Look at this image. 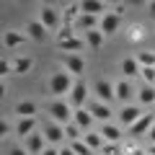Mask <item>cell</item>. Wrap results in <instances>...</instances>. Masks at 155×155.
<instances>
[{"mask_svg":"<svg viewBox=\"0 0 155 155\" xmlns=\"http://www.w3.org/2000/svg\"><path fill=\"white\" fill-rule=\"evenodd\" d=\"M47 114H49V119H52V122H57V124H62V127H67V124H72L75 109L70 106V101L52 98L49 104H47Z\"/></svg>","mask_w":155,"mask_h":155,"instance_id":"cell-1","label":"cell"},{"mask_svg":"<svg viewBox=\"0 0 155 155\" xmlns=\"http://www.w3.org/2000/svg\"><path fill=\"white\" fill-rule=\"evenodd\" d=\"M72 85H75V75H72V72H67V70L52 72V78H49V93L54 96V98H62L65 93H70Z\"/></svg>","mask_w":155,"mask_h":155,"instance_id":"cell-2","label":"cell"},{"mask_svg":"<svg viewBox=\"0 0 155 155\" xmlns=\"http://www.w3.org/2000/svg\"><path fill=\"white\" fill-rule=\"evenodd\" d=\"M88 93H91V88L85 85V80H83V78H78L75 85H72V91H70V106H72V109H83Z\"/></svg>","mask_w":155,"mask_h":155,"instance_id":"cell-3","label":"cell"},{"mask_svg":"<svg viewBox=\"0 0 155 155\" xmlns=\"http://www.w3.org/2000/svg\"><path fill=\"white\" fill-rule=\"evenodd\" d=\"M41 132H44V137H47V142L52 145V147H57V145L65 140V127L62 124H57V122H44V127H41Z\"/></svg>","mask_w":155,"mask_h":155,"instance_id":"cell-4","label":"cell"},{"mask_svg":"<svg viewBox=\"0 0 155 155\" xmlns=\"http://www.w3.org/2000/svg\"><path fill=\"white\" fill-rule=\"evenodd\" d=\"M137 119H142V109H140V106L129 104V106H122V109H119V124H122V127L129 129Z\"/></svg>","mask_w":155,"mask_h":155,"instance_id":"cell-5","label":"cell"},{"mask_svg":"<svg viewBox=\"0 0 155 155\" xmlns=\"http://www.w3.org/2000/svg\"><path fill=\"white\" fill-rule=\"evenodd\" d=\"M153 127H155V114H142V119H137V122L129 127V137H142V134H147Z\"/></svg>","mask_w":155,"mask_h":155,"instance_id":"cell-6","label":"cell"},{"mask_svg":"<svg viewBox=\"0 0 155 155\" xmlns=\"http://www.w3.org/2000/svg\"><path fill=\"white\" fill-rule=\"evenodd\" d=\"M39 21L44 23L47 31H52V28L60 26V13H57L54 5H41V11H39Z\"/></svg>","mask_w":155,"mask_h":155,"instance_id":"cell-7","label":"cell"},{"mask_svg":"<svg viewBox=\"0 0 155 155\" xmlns=\"http://www.w3.org/2000/svg\"><path fill=\"white\" fill-rule=\"evenodd\" d=\"M47 147H49V142H47L44 132H39V129H36L31 137H26V150H28L31 155H41Z\"/></svg>","mask_w":155,"mask_h":155,"instance_id":"cell-8","label":"cell"},{"mask_svg":"<svg viewBox=\"0 0 155 155\" xmlns=\"http://www.w3.org/2000/svg\"><path fill=\"white\" fill-rule=\"evenodd\" d=\"M60 60H62V65H65V70L72 72V75H83L85 72V60L80 54H62Z\"/></svg>","mask_w":155,"mask_h":155,"instance_id":"cell-9","label":"cell"},{"mask_svg":"<svg viewBox=\"0 0 155 155\" xmlns=\"http://www.w3.org/2000/svg\"><path fill=\"white\" fill-rule=\"evenodd\" d=\"M114 91H116V101H122V106H129V101H132V96H134V88H132V83H129L127 78L116 80Z\"/></svg>","mask_w":155,"mask_h":155,"instance_id":"cell-10","label":"cell"},{"mask_svg":"<svg viewBox=\"0 0 155 155\" xmlns=\"http://www.w3.org/2000/svg\"><path fill=\"white\" fill-rule=\"evenodd\" d=\"M119 26H122V16H116L114 11H109L104 18H101V31H104V36H111V34L119 31Z\"/></svg>","mask_w":155,"mask_h":155,"instance_id":"cell-11","label":"cell"},{"mask_svg":"<svg viewBox=\"0 0 155 155\" xmlns=\"http://www.w3.org/2000/svg\"><path fill=\"white\" fill-rule=\"evenodd\" d=\"M93 93L98 96V101H104V104L116 101V91H114V85H111L109 80H98V83L93 85Z\"/></svg>","mask_w":155,"mask_h":155,"instance_id":"cell-12","label":"cell"},{"mask_svg":"<svg viewBox=\"0 0 155 155\" xmlns=\"http://www.w3.org/2000/svg\"><path fill=\"white\" fill-rule=\"evenodd\" d=\"M101 134H104V140L106 142H119L122 145V140H124V129L119 127V124H101V129H98Z\"/></svg>","mask_w":155,"mask_h":155,"instance_id":"cell-13","label":"cell"},{"mask_svg":"<svg viewBox=\"0 0 155 155\" xmlns=\"http://www.w3.org/2000/svg\"><path fill=\"white\" fill-rule=\"evenodd\" d=\"M88 111L93 114V119H98V122H104V124H109V119H111V106L109 104H104V101H93V104L88 106Z\"/></svg>","mask_w":155,"mask_h":155,"instance_id":"cell-14","label":"cell"},{"mask_svg":"<svg viewBox=\"0 0 155 155\" xmlns=\"http://www.w3.org/2000/svg\"><path fill=\"white\" fill-rule=\"evenodd\" d=\"M72 124H78V127L85 132H91V127H93V114H91L88 109H75V116H72Z\"/></svg>","mask_w":155,"mask_h":155,"instance_id":"cell-15","label":"cell"},{"mask_svg":"<svg viewBox=\"0 0 155 155\" xmlns=\"http://www.w3.org/2000/svg\"><path fill=\"white\" fill-rule=\"evenodd\" d=\"M80 8H83V13L96 16V18H104L106 13H109V11H106V3H101V0H83Z\"/></svg>","mask_w":155,"mask_h":155,"instance_id":"cell-16","label":"cell"},{"mask_svg":"<svg viewBox=\"0 0 155 155\" xmlns=\"http://www.w3.org/2000/svg\"><path fill=\"white\" fill-rule=\"evenodd\" d=\"M26 31H28V39H34V41H44L47 39V28L39 18H34V21L26 23Z\"/></svg>","mask_w":155,"mask_h":155,"instance_id":"cell-17","label":"cell"},{"mask_svg":"<svg viewBox=\"0 0 155 155\" xmlns=\"http://www.w3.org/2000/svg\"><path fill=\"white\" fill-rule=\"evenodd\" d=\"M3 44H5V49H16V47H21V44H26V34H21V31H5L3 34Z\"/></svg>","mask_w":155,"mask_h":155,"instance_id":"cell-18","label":"cell"},{"mask_svg":"<svg viewBox=\"0 0 155 155\" xmlns=\"http://www.w3.org/2000/svg\"><path fill=\"white\" fill-rule=\"evenodd\" d=\"M83 16V8H80V3H67L65 11H62V18L67 21V26H75V21Z\"/></svg>","mask_w":155,"mask_h":155,"instance_id":"cell-19","label":"cell"},{"mask_svg":"<svg viewBox=\"0 0 155 155\" xmlns=\"http://www.w3.org/2000/svg\"><path fill=\"white\" fill-rule=\"evenodd\" d=\"M34 132H36V119H34V116L31 119H18V124H16V134L18 137L26 140V137H31Z\"/></svg>","mask_w":155,"mask_h":155,"instance_id":"cell-20","label":"cell"},{"mask_svg":"<svg viewBox=\"0 0 155 155\" xmlns=\"http://www.w3.org/2000/svg\"><path fill=\"white\" fill-rule=\"evenodd\" d=\"M101 26V18H96V16H88V13H83V16L75 21V28H80V31H93V28H98Z\"/></svg>","mask_w":155,"mask_h":155,"instance_id":"cell-21","label":"cell"},{"mask_svg":"<svg viewBox=\"0 0 155 155\" xmlns=\"http://www.w3.org/2000/svg\"><path fill=\"white\" fill-rule=\"evenodd\" d=\"M83 39H85V44H88L91 49H101L106 36H104V31H101V28H93V31H85Z\"/></svg>","mask_w":155,"mask_h":155,"instance_id":"cell-22","label":"cell"},{"mask_svg":"<svg viewBox=\"0 0 155 155\" xmlns=\"http://www.w3.org/2000/svg\"><path fill=\"white\" fill-rule=\"evenodd\" d=\"M36 109H39V106L34 104V101H18V104H16L18 119H31V116L36 114Z\"/></svg>","mask_w":155,"mask_h":155,"instance_id":"cell-23","label":"cell"},{"mask_svg":"<svg viewBox=\"0 0 155 155\" xmlns=\"http://www.w3.org/2000/svg\"><path fill=\"white\" fill-rule=\"evenodd\" d=\"M83 142L88 145L91 150H101L106 145V140H104V134H101V132H93V129H91V132L83 134Z\"/></svg>","mask_w":155,"mask_h":155,"instance_id":"cell-24","label":"cell"},{"mask_svg":"<svg viewBox=\"0 0 155 155\" xmlns=\"http://www.w3.org/2000/svg\"><path fill=\"white\" fill-rule=\"evenodd\" d=\"M137 101L142 106H153L155 104V85H145L142 83V88L137 91Z\"/></svg>","mask_w":155,"mask_h":155,"instance_id":"cell-25","label":"cell"},{"mask_svg":"<svg viewBox=\"0 0 155 155\" xmlns=\"http://www.w3.org/2000/svg\"><path fill=\"white\" fill-rule=\"evenodd\" d=\"M140 62H137V57H124V62H122V72H124V78H134V75H140Z\"/></svg>","mask_w":155,"mask_h":155,"instance_id":"cell-26","label":"cell"},{"mask_svg":"<svg viewBox=\"0 0 155 155\" xmlns=\"http://www.w3.org/2000/svg\"><path fill=\"white\" fill-rule=\"evenodd\" d=\"M31 67H34V60H31V57H16V60H13V72H18V75L31 72Z\"/></svg>","mask_w":155,"mask_h":155,"instance_id":"cell-27","label":"cell"},{"mask_svg":"<svg viewBox=\"0 0 155 155\" xmlns=\"http://www.w3.org/2000/svg\"><path fill=\"white\" fill-rule=\"evenodd\" d=\"M60 49L65 52V54H75L78 49H83V39L75 36V39H67V41H60Z\"/></svg>","mask_w":155,"mask_h":155,"instance_id":"cell-28","label":"cell"},{"mask_svg":"<svg viewBox=\"0 0 155 155\" xmlns=\"http://www.w3.org/2000/svg\"><path fill=\"white\" fill-rule=\"evenodd\" d=\"M137 62H140V67H155V52H147V49H142V52H137Z\"/></svg>","mask_w":155,"mask_h":155,"instance_id":"cell-29","label":"cell"},{"mask_svg":"<svg viewBox=\"0 0 155 155\" xmlns=\"http://www.w3.org/2000/svg\"><path fill=\"white\" fill-rule=\"evenodd\" d=\"M65 137L70 140V142H75V140H83V129L78 127V124H67V127H65Z\"/></svg>","mask_w":155,"mask_h":155,"instance_id":"cell-30","label":"cell"},{"mask_svg":"<svg viewBox=\"0 0 155 155\" xmlns=\"http://www.w3.org/2000/svg\"><path fill=\"white\" fill-rule=\"evenodd\" d=\"M101 155H124V150H122L119 142H106L104 147H101Z\"/></svg>","mask_w":155,"mask_h":155,"instance_id":"cell-31","label":"cell"},{"mask_svg":"<svg viewBox=\"0 0 155 155\" xmlns=\"http://www.w3.org/2000/svg\"><path fill=\"white\" fill-rule=\"evenodd\" d=\"M67 39H75V26H62L60 31H57V41H67Z\"/></svg>","mask_w":155,"mask_h":155,"instance_id":"cell-32","label":"cell"},{"mask_svg":"<svg viewBox=\"0 0 155 155\" xmlns=\"http://www.w3.org/2000/svg\"><path fill=\"white\" fill-rule=\"evenodd\" d=\"M140 75H142L145 85H155V67H142V70H140Z\"/></svg>","mask_w":155,"mask_h":155,"instance_id":"cell-33","label":"cell"},{"mask_svg":"<svg viewBox=\"0 0 155 155\" xmlns=\"http://www.w3.org/2000/svg\"><path fill=\"white\" fill-rule=\"evenodd\" d=\"M13 72V62L8 60V57H3V60H0V75L5 78V75H11Z\"/></svg>","mask_w":155,"mask_h":155,"instance_id":"cell-34","label":"cell"},{"mask_svg":"<svg viewBox=\"0 0 155 155\" xmlns=\"http://www.w3.org/2000/svg\"><path fill=\"white\" fill-rule=\"evenodd\" d=\"M124 155H147L142 147H129V150H124Z\"/></svg>","mask_w":155,"mask_h":155,"instance_id":"cell-35","label":"cell"},{"mask_svg":"<svg viewBox=\"0 0 155 155\" xmlns=\"http://www.w3.org/2000/svg\"><path fill=\"white\" fill-rule=\"evenodd\" d=\"M26 153H28V150H26V147H13V150H11V153H8V155H26Z\"/></svg>","mask_w":155,"mask_h":155,"instance_id":"cell-36","label":"cell"},{"mask_svg":"<svg viewBox=\"0 0 155 155\" xmlns=\"http://www.w3.org/2000/svg\"><path fill=\"white\" fill-rule=\"evenodd\" d=\"M8 132H11V124H8V122H3V124H0V134H3V137H5Z\"/></svg>","mask_w":155,"mask_h":155,"instance_id":"cell-37","label":"cell"},{"mask_svg":"<svg viewBox=\"0 0 155 155\" xmlns=\"http://www.w3.org/2000/svg\"><path fill=\"white\" fill-rule=\"evenodd\" d=\"M41 155H60V150H57V147H52V145H49V147H47V150H44Z\"/></svg>","mask_w":155,"mask_h":155,"instance_id":"cell-38","label":"cell"},{"mask_svg":"<svg viewBox=\"0 0 155 155\" xmlns=\"http://www.w3.org/2000/svg\"><path fill=\"white\" fill-rule=\"evenodd\" d=\"M147 11H150V16L155 18V0H150V3H147Z\"/></svg>","mask_w":155,"mask_h":155,"instance_id":"cell-39","label":"cell"},{"mask_svg":"<svg viewBox=\"0 0 155 155\" xmlns=\"http://www.w3.org/2000/svg\"><path fill=\"white\" fill-rule=\"evenodd\" d=\"M60 155H75V150H72V147H62Z\"/></svg>","mask_w":155,"mask_h":155,"instance_id":"cell-40","label":"cell"},{"mask_svg":"<svg viewBox=\"0 0 155 155\" xmlns=\"http://www.w3.org/2000/svg\"><path fill=\"white\" fill-rule=\"evenodd\" d=\"M147 140H150V145H155V127L147 132Z\"/></svg>","mask_w":155,"mask_h":155,"instance_id":"cell-41","label":"cell"},{"mask_svg":"<svg viewBox=\"0 0 155 155\" xmlns=\"http://www.w3.org/2000/svg\"><path fill=\"white\" fill-rule=\"evenodd\" d=\"M147 155H155V145H147Z\"/></svg>","mask_w":155,"mask_h":155,"instance_id":"cell-42","label":"cell"}]
</instances>
